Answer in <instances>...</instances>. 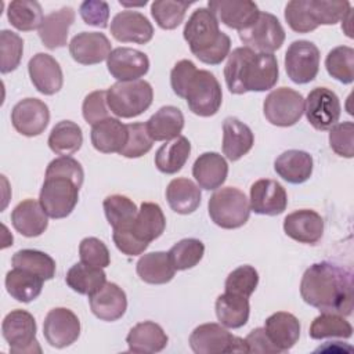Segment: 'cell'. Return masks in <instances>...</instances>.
Segmentation results:
<instances>
[{
  "label": "cell",
  "instance_id": "6da1fadb",
  "mask_svg": "<svg viewBox=\"0 0 354 354\" xmlns=\"http://www.w3.org/2000/svg\"><path fill=\"white\" fill-rule=\"evenodd\" d=\"M300 295L322 313L347 317L353 311V274L330 261L314 263L301 277Z\"/></svg>",
  "mask_w": 354,
  "mask_h": 354
},
{
  "label": "cell",
  "instance_id": "7a4b0ae2",
  "mask_svg": "<svg viewBox=\"0 0 354 354\" xmlns=\"http://www.w3.org/2000/svg\"><path fill=\"white\" fill-rule=\"evenodd\" d=\"M279 76L278 61L274 54L256 53L249 47H236L228 54L224 79L232 94L248 91H267Z\"/></svg>",
  "mask_w": 354,
  "mask_h": 354
},
{
  "label": "cell",
  "instance_id": "3957f363",
  "mask_svg": "<svg viewBox=\"0 0 354 354\" xmlns=\"http://www.w3.org/2000/svg\"><path fill=\"white\" fill-rule=\"evenodd\" d=\"M183 36L191 53L203 64L218 65L230 54L231 39L220 30L218 21L209 8L199 7L191 14Z\"/></svg>",
  "mask_w": 354,
  "mask_h": 354
},
{
  "label": "cell",
  "instance_id": "277c9868",
  "mask_svg": "<svg viewBox=\"0 0 354 354\" xmlns=\"http://www.w3.org/2000/svg\"><path fill=\"white\" fill-rule=\"evenodd\" d=\"M153 100L152 86L142 79L116 82L106 90L108 108L118 118H136L145 112Z\"/></svg>",
  "mask_w": 354,
  "mask_h": 354
},
{
  "label": "cell",
  "instance_id": "5b68a950",
  "mask_svg": "<svg viewBox=\"0 0 354 354\" xmlns=\"http://www.w3.org/2000/svg\"><path fill=\"white\" fill-rule=\"evenodd\" d=\"M212 221L225 230L239 228L249 220L250 205L246 195L235 187L217 189L207 203Z\"/></svg>",
  "mask_w": 354,
  "mask_h": 354
},
{
  "label": "cell",
  "instance_id": "8992f818",
  "mask_svg": "<svg viewBox=\"0 0 354 354\" xmlns=\"http://www.w3.org/2000/svg\"><path fill=\"white\" fill-rule=\"evenodd\" d=\"M39 202L51 218H64L72 213L79 201L82 184L62 174H46Z\"/></svg>",
  "mask_w": 354,
  "mask_h": 354
},
{
  "label": "cell",
  "instance_id": "52a82bcc",
  "mask_svg": "<svg viewBox=\"0 0 354 354\" xmlns=\"http://www.w3.org/2000/svg\"><path fill=\"white\" fill-rule=\"evenodd\" d=\"M184 98L192 113L203 118L213 116L223 102L221 86L213 73L198 69L185 88Z\"/></svg>",
  "mask_w": 354,
  "mask_h": 354
},
{
  "label": "cell",
  "instance_id": "ba28073f",
  "mask_svg": "<svg viewBox=\"0 0 354 354\" xmlns=\"http://www.w3.org/2000/svg\"><path fill=\"white\" fill-rule=\"evenodd\" d=\"M189 346L196 354L248 353L245 339L234 336L224 325L216 322L196 326L189 335Z\"/></svg>",
  "mask_w": 354,
  "mask_h": 354
},
{
  "label": "cell",
  "instance_id": "9c48e42d",
  "mask_svg": "<svg viewBox=\"0 0 354 354\" xmlns=\"http://www.w3.org/2000/svg\"><path fill=\"white\" fill-rule=\"evenodd\" d=\"M36 321L33 315L25 310H12L1 322L3 337L10 346V351L15 354L41 353L36 339Z\"/></svg>",
  "mask_w": 354,
  "mask_h": 354
},
{
  "label": "cell",
  "instance_id": "30bf717a",
  "mask_svg": "<svg viewBox=\"0 0 354 354\" xmlns=\"http://www.w3.org/2000/svg\"><path fill=\"white\" fill-rule=\"evenodd\" d=\"M239 39L245 47L256 53H268L279 50L285 41V30L279 19L266 11H260L256 21L239 32Z\"/></svg>",
  "mask_w": 354,
  "mask_h": 354
},
{
  "label": "cell",
  "instance_id": "8fae6325",
  "mask_svg": "<svg viewBox=\"0 0 354 354\" xmlns=\"http://www.w3.org/2000/svg\"><path fill=\"white\" fill-rule=\"evenodd\" d=\"M263 112L266 119L279 127L296 124L304 113L303 95L289 87L272 90L264 100Z\"/></svg>",
  "mask_w": 354,
  "mask_h": 354
},
{
  "label": "cell",
  "instance_id": "7c38bea8",
  "mask_svg": "<svg viewBox=\"0 0 354 354\" xmlns=\"http://www.w3.org/2000/svg\"><path fill=\"white\" fill-rule=\"evenodd\" d=\"M319 50L308 40H295L285 53L288 77L296 84H306L315 79L319 71Z\"/></svg>",
  "mask_w": 354,
  "mask_h": 354
},
{
  "label": "cell",
  "instance_id": "4fadbf2b",
  "mask_svg": "<svg viewBox=\"0 0 354 354\" xmlns=\"http://www.w3.org/2000/svg\"><path fill=\"white\" fill-rule=\"evenodd\" d=\"M342 106L335 91L326 87L313 88L304 100V113L315 130H329L340 118Z\"/></svg>",
  "mask_w": 354,
  "mask_h": 354
},
{
  "label": "cell",
  "instance_id": "5bb4252c",
  "mask_svg": "<svg viewBox=\"0 0 354 354\" xmlns=\"http://www.w3.org/2000/svg\"><path fill=\"white\" fill-rule=\"evenodd\" d=\"M43 335L47 343L55 348H64L75 343L80 335L77 315L65 307L50 310L43 322Z\"/></svg>",
  "mask_w": 354,
  "mask_h": 354
},
{
  "label": "cell",
  "instance_id": "9a60e30c",
  "mask_svg": "<svg viewBox=\"0 0 354 354\" xmlns=\"http://www.w3.org/2000/svg\"><path fill=\"white\" fill-rule=\"evenodd\" d=\"M50 122L48 106L39 98H24L11 111L14 129L25 137L40 136Z\"/></svg>",
  "mask_w": 354,
  "mask_h": 354
},
{
  "label": "cell",
  "instance_id": "2e32d148",
  "mask_svg": "<svg viewBox=\"0 0 354 354\" xmlns=\"http://www.w3.org/2000/svg\"><path fill=\"white\" fill-rule=\"evenodd\" d=\"M106 68L118 82L138 80L147 75L149 59L147 54L131 47H118L106 58Z\"/></svg>",
  "mask_w": 354,
  "mask_h": 354
},
{
  "label": "cell",
  "instance_id": "e0dca14e",
  "mask_svg": "<svg viewBox=\"0 0 354 354\" xmlns=\"http://www.w3.org/2000/svg\"><path fill=\"white\" fill-rule=\"evenodd\" d=\"M112 36L122 43L145 44L153 37V26L149 19L133 10H124L118 12L111 21Z\"/></svg>",
  "mask_w": 354,
  "mask_h": 354
},
{
  "label": "cell",
  "instance_id": "ac0fdd59",
  "mask_svg": "<svg viewBox=\"0 0 354 354\" xmlns=\"http://www.w3.org/2000/svg\"><path fill=\"white\" fill-rule=\"evenodd\" d=\"M207 8L217 21L238 32L250 26L260 14L257 4L250 0H209Z\"/></svg>",
  "mask_w": 354,
  "mask_h": 354
},
{
  "label": "cell",
  "instance_id": "d6986e66",
  "mask_svg": "<svg viewBox=\"0 0 354 354\" xmlns=\"http://www.w3.org/2000/svg\"><path fill=\"white\" fill-rule=\"evenodd\" d=\"M250 209L257 214L278 216L288 206L285 188L275 180L261 178L250 187Z\"/></svg>",
  "mask_w": 354,
  "mask_h": 354
},
{
  "label": "cell",
  "instance_id": "ffe728a7",
  "mask_svg": "<svg viewBox=\"0 0 354 354\" xmlns=\"http://www.w3.org/2000/svg\"><path fill=\"white\" fill-rule=\"evenodd\" d=\"M28 72L35 88L44 95H53L62 88V69L50 54L37 53L33 55L28 62Z\"/></svg>",
  "mask_w": 354,
  "mask_h": 354
},
{
  "label": "cell",
  "instance_id": "44dd1931",
  "mask_svg": "<svg viewBox=\"0 0 354 354\" xmlns=\"http://www.w3.org/2000/svg\"><path fill=\"white\" fill-rule=\"evenodd\" d=\"M109 39L100 32H80L69 41L72 58L82 65H95L108 58L111 54Z\"/></svg>",
  "mask_w": 354,
  "mask_h": 354
},
{
  "label": "cell",
  "instance_id": "7402d4cb",
  "mask_svg": "<svg viewBox=\"0 0 354 354\" xmlns=\"http://www.w3.org/2000/svg\"><path fill=\"white\" fill-rule=\"evenodd\" d=\"M283 231L300 243L315 245L324 235V218L315 210L300 209L285 217Z\"/></svg>",
  "mask_w": 354,
  "mask_h": 354
},
{
  "label": "cell",
  "instance_id": "603a6c76",
  "mask_svg": "<svg viewBox=\"0 0 354 354\" xmlns=\"http://www.w3.org/2000/svg\"><path fill=\"white\" fill-rule=\"evenodd\" d=\"M88 297L93 314L101 321L112 322L122 318L126 313V293L113 282H106L100 290H97Z\"/></svg>",
  "mask_w": 354,
  "mask_h": 354
},
{
  "label": "cell",
  "instance_id": "cb8c5ba5",
  "mask_svg": "<svg viewBox=\"0 0 354 354\" xmlns=\"http://www.w3.org/2000/svg\"><path fill=\"white\" fill-rule=\"evenodd\" d=\"M12 227L24 236L33 238L41 235L48 225V216L40 202L25 199L11 212Z\"/></svg>",
  "mask_w": 354,
  "mask_h": 354
},
{
  "label": "cell",
  "instance_id": "d4e9b609",
  "mask_svg": "<svg viewBox=\"0 0 354 354\" xmlns=\"http://www.w3.org/2000/svg\"><path fill=\"white\" fill-rule=\"evenodd\" d=\"M73 22L75 11L72 7H62L57 11H51L43 18L41 25L37 29L41 43L50 50L65 47L69 28Z\"/></svg>",
  "mask_w": 354,
  "mask_h": 354
},
{
  "label": "cell",
  "instance_id": "484cf974",
  "mask_svg": "<svg viewBox=\"0 0 354 354\" xmlns=\"http://www.w3.org/2000/svg\"><path fill=\"white\" fill-rule=\"evenodd\" d=\"M127 137V124L111 116L93 124L90 133L93 147L102 153H119L124 148Z\"/></svg>",
  "mask_w": 354,
  "mask_h": 354
},
{
  "label": "cell",
  "instance_id": "4316f807",
  "mask_svg": "<svg viewBox=\"0 0 354 354\" xmlns=\"http://www.w3.org/2000/svg\"><path fill=\"white\" fill-rule=\"evenodd\" d=\"M264 330L279 353L290 350L300 337L299 319L286 311L271 314L264 324Z\"/></svg>",
  "mask_w": 354,
  "mask_h": 354
},
{
  "label": "cell",
  "instance_id": "83f0119b",
  "mask_svg": "<svg viewBox=\"0 0 354 354\" xmlns=\"http://www.w3.org/2000/svg\"><path fill=\"white\" fill-rule=\"evenodd\" d=\"M254 144V136L248 124L228 116L223 122V153L231 162L246 155Z\"/></svg>",
  "mask_w": 354,
  "mask_h": 354
},
{
  "label": "cell",
  "instance_id": "f1b7e54d",
  "mask_svg": "<svg viewBox=\"0 0 354 354\" xmlns=\"http://www.w3.org/2000/svg\"><path fill=\"white\" fill-rule=\"evenodd\" d=\"M169 337L162 326L152 321H144L134 325L127 337L126 343L130 353H159L167 346Z\"/></svg>",
  "mask_w": 354,
  "mask_h": 354
},
{
  "label": "cell",
  "instance_id": "f546056e",
  "mask_svg": "<svg viewBox=\"0 0 354 354\" xmlns=\"http://www.w3.org/2000/svg\"><path fill=\"white\" fill-rule=\"evenodd\" d=\"M228 165L223 155L217 152H203L192 166V176L203 189H217L227 180Z\"/></svg>",
  "mask_w": 354,
  "mask_h": 354
},
{
  "label": "cell",
  "instance_id": "4dcf8cb0",
  "mask_svg": "<svg viewBox=\"0 0 354 354\" xmlns=\"http://www.w3.org/2000/svg\"><path fill=\"white\" fill-rule=\"evenodd\" d=\"M313 156L300 149H289L282 152L274 162L277 174L290 184H301L313 174Z\"/></svg>",
  "mask_w": 354,
  "mask_h": 354
},
{
  "label": "cell",
  "instance_id": "1f68e13d",
  "mask_svg": "<svg viewBox=\"0 0 354 354\" xmlns=\"http://www.w3.org/2000/svg\"><path fill=\"white\" fill-rule=\"evenodd\" d=\"M130 228L138 241L149 245V242L158 239L166 228L163 210L158 203L142 202Z\"/></svg>",
  "mask_w": 354,
  "mask_h": 354
},
{
  "label": "cell",
  "instance_id": "d6a6232c",
  "mask_svg": "<svg viewBox=\"0 0 354 354\" xmlns=\"http://www.w3.org/2000/svg\"><path fill=\"white\" fill-rule=\"evenodd\" d=\"M183 127L184 115L173 105L162 106L147 122L148 134L153 141H171L180 136Z\"/></svg>",
  "mask_w": 354,
  "mask_h": 354
},
{
  "label": "cell",
  "instance_id": "836d02e7",
  "mask_svg": "<svg viewBox=\"0 0 354 354\" xmlns=\"http://www.w3.org/2000/svg\"><path fill=\"white\" fill-rule=\"evenodd\" d=\"M201 189L192 180L180 177L169 183L166 199L170 209L178 214H191L201 205Z\"/></svg>",
  "mask_w": 354,
  "mask_h": 354
},
{
  "label": "cell",
  "instance_id": "e575fe53",
  "mask_svg": "<svg viewBox=\"0 0 354 354\" xmlns=\"http://www.w3.org/2000/svg\"><path fill=\"white\" fill-rule=\"evenodd\" d=\"M136 270L140 279L151 285L167 283L176 274V268L166 252H151L142 254L136 264Z\"/></svg>",
  "mask_w": 354,
  "mask_h": 354
},
{
  "label": "cell",
  "instance_id": "d590c367",
  "mask_svg": "<svg viewBox=\"0 0 354 354\" xmlns=\"http://www.w3.org/2000/svg\"><path fill=\"white\" fill-rule=\"evenodd\" d=\"M250 314L249 297L224 292L216 299V315L221 325L238 329L246 325Z\"/></svg>",
  "mask_w": 354,
  "mask_h": 354
},
{
  "label": "cell",
  "instance_id": "8d00e7d4",
  "mask_svg": "<svg viewBox=\"0 0 354 354\" xmlns=\"http://www.w3.org/2000/svg\"><path fill=\"white\" fill-rule=\"evenodd\" d=\"M44 279L30 271L22 268H12L7 272L4 285L8 295L22 303H29L35 300L43 289Z\"/></svg>",
  "mask_w": 354,
  "mask_h": 354
},
{
  "label": "cell",
  "instance_id": "74e56055",
  "mask_svg": "<svg viewBox=\"0 0 354 354\" xmlns=\"http://www.w3.org/2000/svg\"><path fill=\"white\" fill-rule=\"evenodd\" d=\"M191 153V142L187 137L177 138L163 144L155 153V166L165 174H174L183 169Z\"/></svg>",
  "mask_w": 354,
  "mask_h": 354
},
{
  "label": "cell",
  "instance_id": "f35d334b",
  "mask_svg": "<svg viewBox=\"0 0 354 354\" xmlns=\"http://www.w3.org/2000/svg\"><path fill=\"white\" fill-rule=\"evenodd\" d=\"M65 281L68 286L79 295L91 296L106 283V275L102 268L80 261L68 270Z\"/></svg>",
  "mask_w": 354,
  "mask_h": 354
},
{
  "label": "cell",
  "instance_id": "ab89813d",
  "mask_svg": "<svg viewBox=\"0 0 354 354\" xmlns=\"http://www.w3.org/2000/svg\"><path fill=\"white\" fill-rule=\"evenodd\" d=\"M47 144L54 153L69 156L77 152L83 144L82 129L72 120H61L51 129Z\"/></svg>",
  "mask_w": 354,
  "mask_h": 354
},
{
  "label": "cell",
  "instance_id": "60d3db41",
  "mask_svg": "<svg viewBox=\"0 0 354 354\" xmlns=\"http://www.w3.org/2000/svg\"><path fill=\"white\" fill-rule=\"evenodd\" d=\"M7 18L15 29L21 32H30L40 28L44 17L41 6L37 1L14 0L8 4Z\"/></svg>",
  "mask_w": 354,
  "mask_h": 354
},
{
  "label": "cell",
  "instance_id": "b9f144b4",
  "mask_svg": "<svg viewBox=\"0 0 354 354\" xmlns=\"http://www.w3.org/2000/svg\"><path fill=\"white\" fill-rule=\"evenodd\" d=\"M308 335L311 339H315V340L328 339V337L348 339L353 335V326L340 314L321 313L311 322Z\"/></svg>",
  "mask_w": 354,
  "mask_h": 354
},
{
  "label": "cell",
  "instance_id": "7bdbcfd3",
  "mask_svg": "<svg viewBox=\"0 0 354 354\" xmlns=\"http://www.w3.org/2000/svg\"><path fill=\"white\" fill-rule=\"evenodd\" d=\"M11 263L15 268H22L30 271L44 281L53 279L55 275V261L54 259L40 250L36 249H22L14 253Z\"/></svg>",
  "mask_w": 354,
  "mask_h": 354
},
{
  "label": "cell",
  "instance_id": "ee69618b",
  "mask_svg": "<svg viewBox=\"0 0 354 354\" xmlns=\"http://www.w3.org/2000/svg\"><path fill=\"white\" fill-rule=\"evenodd\" d=\"M102 206L105 217L113 230L130 225L138 212L136 203L130 198L119 194L106 196L102 202Z\"/></svg>",
  "mask_w": 354,
  "mask_h": 354
},
{
  "label": "cell",
  "instance_id": "f6af8a7d",
  "mask_svg": "<svg viewBox=\"0 0 354 354\" xmlns=\"http://www.w3.org/2000/svg\"><path fill=\"white\" fill-rule=\"evenodd\" d=\"M328 73L343 84L354 80V50L348 46H337L332 48L325 59Z\"/></svg>",
  "mask_w": 354,
  "mask_h": 354
},
{
  "label": "cell",
  "instance_id": "bcb514c9",
  "mask_svg": "<svg viewBox=\"0 0 354 354\" xmlns=\"http://www.w3.org/2000/svg\"><path fill=\"white\" fill-rule=\"evenodd\" d=\"M176 271L195 267L203 257L205 245L196 238H184L174 243L167 252Z\"/></svg>",
  "mask_w": 354,
  "mask_h": 354
},
{
  "label": "cell",
  "instance_id": "7dc6e473",
  "mask_svg": "<svg viewBox=\"0 0 354 354\" xmlns=\"http://www.w3.org/2000/svg\"><path fill=\"white\" fill-rule=\"evenodd\" d=\"M192 1L156 0L151 4V14L159 28L165 30L176 29L185 17V12Z\"/></svg>",
  "mask_w": 354,
  "mask_h": 354
},
{
  "label": "cell",
  "instance_id": "c3c4849f",
  "mask_svg": "<svg viewBox=\"0 0 354 354\" xmlns=\"http://www.w3.org/2000/svg\"><path fill=\"white\" fill-rule=\"evenodd\" d=\"M308 10L314 22L319 25H335L344 19L351 11L350 1L308 0Z\"/></svg>",
  "mask_w": 354,
  "mask_h": 354
},
{
  "label": "cell",
  "instance_id": "681fc988",
  "mask_svg": "<svg viewBox=\"0 0 354 354\" xmlns=\"http://www.w3.org/2000/svg\"><path fill=\"white\" fill-rule=\"evenodd\" d=\"M24 40L15 32L3 29L0 32V72L15 71L22 59Z\"/></svg>",
  "mask_w": 354,
  "mask_h": 354
},
{
  "label": "cell",
  "instance_id": "f907efd6",
  "mask_svg": "<svg viewBox=\"0 0 354 354\" xmlns=\"http://www.w3.org/2000/svg\"><path fill=\"white\" fill-rule=\"evenodd\" d=\"M259 283V274L252 266H239L232 270L225 279V292L250 297Z\"/></svg>",
  "mask_w": 354,
  "mask_h": 354
},
{
  "label": "cell",
  "instance_id": "816d5d0a",
  "mask_svg": "<svg viewBox=\"0 0 354 354\" xmlns=\"http://www.w3.org/2000/svg\"><path fill=\"white\" fill-rule=\"evenodd\" d=\"M127 142L119 152L124 158H140L151 151L153 140L148 134L147 123H130L127 124Z\"/></svg>",
  "mask_w": 354,
  "mask_h": 354
},
{
  "label": "cell",
  "instance_id": "f5cc1de1",
  "mask_svg": "<svg viewBox=\"0 0 354 354\" xmlns=\"http://www.w3.org/2000/svg\"><path fill=\"white\" fill-rule=\"evenodd\" d=\"M285 19L290 29L297 33H308L318 28L310 14L308 0L289 1L285 7Z\"/></svg>",
  "mask_w": 354,
  "mask_h": 354
},
{
  "label": "cell",
  "instance_id": "db71d44e",
  "mask_svg": "<svg viewBox=\"0 0 354 354\" xmlns=\"http://www.w3.org/2000/svg\"><path fill=\"white\" fill-rule=\"evenodd\" d=\"M79 256L82 263L98 268H105L111 263V256L106 245L95 236H87L82 239L79 245Z\"/></svg>",
  "mask_w": 354,
  "mask_h": 354
},
{
  "label": "cell",
  "instance_id": "11a10c76",
  "mask_svg": "<svg viewBox=\"0 0 354 354\" xmlns=\"http://www.w3.org/2000/svg\"><path fill=\"white\" fill-rule=\"evenodd\" d=\"M329 145L335 153L343 158L354 155V124L353 122L336 123L329 129Z\"/></svg>",
  "mask_w": 354,
  "mask_h": 354
},
{
  "label": "cell",
  "instance_id": "9f6ffc18",
  "mask_svg": "<svg viewBox=\"0 0 354 354\" xmlns=\"http://www.w3.org/2000/svg\"><path fill=\"white\" fill-rule=\"evenodd\" d=\"M82 113L87 123L91 126L95 124L100 120H104L108 116V102H106V90H95L86 95L83 105H82Z\"/></svg>",
  "mask_w": 354,
  "mask_h": 354
},
{
  "label": "cell",
  "instance_id": "6f0895ef",
  "mask_svg": "<svg viewBox=\"0 0 354 354\" xmlns=\"http://www.w3.org/2000/svg\"><path fill=\"white\" fill-rule=\"evenodd\" d=\"M80 17L84 24L97 26V28H106L109 19V6L106 1L102 0H86L80 4L79 8Z\"/></svg>",
  "mask_w": 354,
  "mask_h": 354
},
{
  "label": "cell",
  "instance_id": "680465c9",
  "mask_svg": "<svg viewBox=\"0 0 354 354\" xmlns=\"http://www.w3.org/2000/svg\"><path fill=\"white\" fill-rule=\"evenodd\" d=\"M196 71L198 69H196L195 64L189 59H181L173 66V69L170 72V84H171L174 94L184 98L185 88Z\"/></svg>",
  "mask_w": 354,
  "mask_h": 354
},
{
  "label": "cell",
  "instance_id": "91938a15",
  "mask_svg": "<svg viewBox=\"0 0 354 354\" xmlns=\"http://www.w3.org/2000/svg\"><path fill=\"white\" fill-rule=\"evenodd\" d=\"M130 225L113 230L112 238H113V242H115L116 248L122 253H124L127 256H137V254H141L148 248V243H144V242L138 241L134 236V234L131 232Z\"/></svg>",
  "mask_w": 354,
  "mask_h": 354
},
{
  "label": "cell",
  "instance_id": "94428289",
  "mask_svg": "<svg viewBox=\"0 0 354 354\" xmlns=\"http://www.w3.org/2000/svg\"><path fill=\"white\" fill-rule=\"evenodd\" d=\"M46 174L68 176L76 180L79 184H83V178H84V171L82 165L72 156H59L53 159L46 169Z\"/></svg>",
  "mask_w": 354,
  "mask_h": 354
},
{
  "label": "cell",
  "instance_id": "6125c7cd",
  "mask_svg": "<svg viewBox=\"0 0 354 354\" xmlns=\"http://www.w3.org/2000/svg\"><path fill=\"white\" fill-rule=\"evenodd\" d=\"M248 353H279L268 339L264 328H256L245 337Z\"/></svg>",
  "mask_w": 354,
  "mask_h": 354
},
{
  "label": "cell",
  "instance_id": "be15d7a7",
  "mask_svg": "<svg viewBox=\"0 0 354 354\" xmlns=\"http://www.w3.org/2000/svg\"><path fill=\"white\" fill-rule=\"evenodd\" d=\"M119 3H120L122 6H126V7H127V6H130V7H131V6H133V7H141V6H145V4H147L145 0L141 1V3H137V4H136V3H126V1H122V0H120Z\"/></svg>",
  "mask_w": 354,
  "mask_h": 354
}]
</instances>
